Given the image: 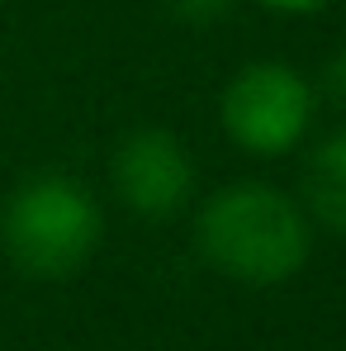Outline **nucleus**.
<instances>
[{
    "label": "nucleus",
    "instance_id": "0eeeda50",
    "mask_svg": "<svg viewBox=\"0 0 346 351\" xmlns=\"http://www.w3.org/2000/svg\"><path fill=\"white\" fill-rule=\"evenodd\" d=\"M323 86H328V95H332V100H337V105L346 110V48H342V53H337L332 62H328V76H323Z\"/></svg>",
    "mask_w": 346,
    "mask_h": 351
},
{
    "label": "nucleus",
    "instance_id": "39448f33",
    "mask_svg": "<svg viewBox=\"0 0 346 351\" xmlns=\"http://www.w3.org/2000/svg\"><path fill=\"white\" fill-rule=\"evenodd\" d=\"M299 195H304V214L318 219L328 233H346V128L323 138L299 176Z\"/></svg>",
    "mask_w": 346,
    "mask_h": 351
},
{
    "label": "nucleus",
    "instance_id": "423d86ee",
    "mask_svg": "<svg viewBox=\"0 0 346 351\" xmlns=\"http://www.w3.org/2000/svg\"><path fill=\"white\" fill-rule=\"evenodd\" d=\"M223 5H228V0H166V10H171V14L195 19V24H199V19H219V14H223Z\"/></svg>",
    "mask_w": 346,
    "mask_h": 351
},
{
    "label": "nucleus",
    "instance_id": "f03ea898",
    "mask_svg": "<svg viewBox=\"0 0 346 351\" xmlns=\"http://www.w3.org/2000/svg\"><path fill=\"white\" fill-rule=\"evenodd\" d=\"M0 242L24 276L62 280L81 271L100 247V204L81 180L62 171L29 176L0 209Z\"/></svg>",
    "mask_w": 346,
    "mask_h": 351
},
{
    "label": "nucleus",
    "instance_id": "7ed1b4c3",
    "mask_svg": "<svg viewBox=\"0 0 346 351\" xmlns=\"http://www.w3.org/2000/svg\"><path fill=\"white\" fill-rule=\"evenodd\" d=\"M219 119L242 152L280 157L289 147H299V138L308 133L313 86L285 62H251L228 81L219 100Z\"/></svg>",
    "mask_w": 346,
    "mask_h": 351
},
{
    "label": "nucleus",
    "instance_id": "20e7f679",
    "mask_svg": "<svg viewBox=\"0 0 346 351\" xmlns=\"http://www.w3.org/2000/svg\"><path fill=\"white\" fill-rule=\"evenodd\" d=\"M114 195L143 219H166L175 209H185V199L195 195V162L185 152V143L166 128H138L119 143L114 162H110Z\"/></svg>",
    "mask_w": 346,
    "mask_h": 351
},
{
    "label": "nucleus",
    "instance_id": "6e6552de",
    "mask_svg": "<svg viewBox=\"0 0 346 351\" xmlns=\"http://www.w3.org/2000/svg\"><path fill=\"white\" fill-rule=\"evenodd\" d=\"M266 10H275V14H313V10H323V5H332V0H261Z\"/></svg>",
    "mask_w": 346,
    "mask_h": 351
},
{
    "label": "nucleus",
    "instance_id": "f257e3e1",
    "mask_svg": "<svg viewBox=\"0 0 346 351\" xmlns=\"http://www.w3.org/2000/svg\"><path fill=\"white\" fill-rule=\"evenodd\" d=\"M195 242L214 271L242 285H280L308 261V214L275 185L237 180L209 195L195 219Z\"/></svg>",
    "mask_w": 346,
    "mask_h": 351
}]
</instances>
